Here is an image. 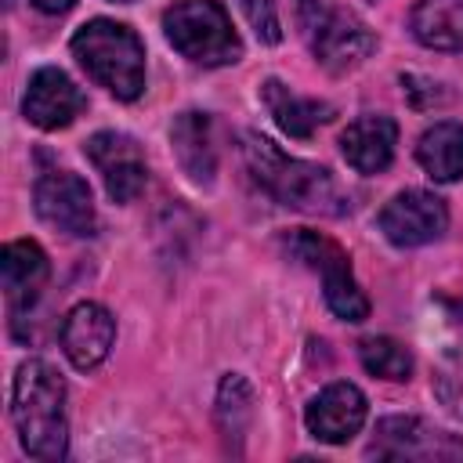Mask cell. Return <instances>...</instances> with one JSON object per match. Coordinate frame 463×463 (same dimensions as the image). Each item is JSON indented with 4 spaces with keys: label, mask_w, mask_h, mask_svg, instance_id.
I'll return each mask as SVG.
<instances>
[{
    "label": "cell",
    "mask_w": 463,
    "mask_h": 463,
    "mask_svg": "<svg viewBox=\"0 0 463 463\" xmlns=\"http://www.w3.org/2000/svg\"><path fill=\"white\" fill-rule=\"evenodd\" d=\"M87 159L105 181V192L112 203H134L148 181V166L141 156V145L130 134L119 130H101L83 145Z\"/></svg>",
    "instance_id": "9"
},
{
    "label": "cell",
    "mask_w": 463,
    "mask_h": 463,
    "mask_svg": "<svg viewBox=\"0 0 463 463\" xmlns=\"http://www.w3.org/2000/svg\"><path fill=\"white\" fill-rule=\"evenodd\" d=\"M33 203H36V213L65 232V235H94L98 228V213H94V199H90V188L80 174L72 170H43L36 177V188H33Z\"/></svg>",
    "instance_id": "8"
},
{
    "label": "cell",
    "mask_w": 463,
    "mask_h": 463,
    "mask_svg": "<svg viewBox=\"0 0 463 463\" xmlns=\"http://www.w3.org/2000/svg\"><path fill=\"white\" fill-rule=\"evenodd\" d=\"M260 101H264L268 116L279 123V130H286L289 137H311L322 123L333 119V105H326L318 98H304L275 76L260 83Z\"/></svg>",
    "instance_id": "16"
},
{
    "label": "cell",
    "mask_w": 463,
    "mask_h": 463,
    "mask_svg": "<svg viewBox=\"0 0 463 463\" xmlns=\"http://www.w3.org/2000/svg\"><path fill=\"white\" fill-rule=\"evenodd\" d=\"M47 271H51L47 253L33 239H14V242L4 246L0 275H4V289H7V300H11L14 311H25L40 297V289L47 282Z\"/></svg>",
    "instance_id": "17"
},
{
    "label": "cell",
    "mask_w": 463,
    "mask_h": 463,
    "mask_svg": "<svg viewBox=\"0 0 463 463\" xmlns=\"http://www.w3.org/2000/svg\"><path fill=\"white\" fill-rule=\"evenodd\" d=\"M87 109V98L83 90L54 65H43L33 72L29 87H25V98H22V112L33 127L40 130H61L69 127L80 112Z\"/></svg>",
    "instance_id": "11"
},
{
    "label": "cell",
    "mask_w": 463,
    "mask_h": 463,
    "mask_svg": "<svg viewBox=\"0 0 463 463\" xmlns=\"http://www.w3.org/2000/svg\"><path fill=\"white\" fill-rule=\"evenodd\" d=\"M398 145V123L380 112H365L340 134V152L358 174H380L391 166Z\"/></svg>",
    "instance_id": "14"
},
{
    "label": "cell",
    "mask_w": 463,
    "mask_h": 463,
    "mask_svg": "<svg viewBox=\"0 0 463 463\" xmlns=\"http://www.w3.org/2000/svg\"><path fill=\"white\" fill-rule=\"evenodd\" d=\"M365 412H369L365 394H362L354 383H329V387H322V391L307 402L304 423H307V430H311L318 441H326V445H344V441H351V438L362 430Z\"/></svg>",
    "instance_id": "12"
},
{
    "label": "cell",
    "mask_w": 463,
    "mask_h": 463,
    "mask_svg": "<svg viewBox=\"0 0 463 463\" xmlns=\"http://www.w3.org/2000/svg\"><path fill=\"white\" fill-rule=\"evenodd\" d=\"M297 25L315 61L329 72H351L376 51L373 29L354 11L326 0H297Z\"/></svg>",
    "instance_id": "4"
},
{
    "label": "cell",
    "mask_w": 463,
    "mask_h": 463,
    "mask_svg": "<svg viewBox=\"0 0 463 463\" xmlns=\"http://www.w3.org/2000/svg\"><path fill=\"white\" fill-rule=\"evenodd\" d=\"M33 4H36L43 14H65V11H69L76 0H33Z\"/></svg>",
    "instance_id": "23"
},
{
    "label": "cell",
    "mask_w": 463,
    "mask_h": 463,
    "mask_svg": "<svg viewBox=\"0 0 463 463\" xmlns=\"http://www.w3.org/2000/svg\"><path fill=\"white\" fill-rule=\"evenodd\" d=\"M242 141H246L242 145L246 170L282 206H293L304 213H322V217H340L351 210L344 188L336 184V177L326 166L286 156L275 141H268L260 134H246Z\"/></svg>",
    "instance_id": "1"
},
{
    "label": "cell",
    "mask_w": 463,
    "mask_h": 463,
    "mask_svg": "<svg viewBox=\"0 0 463 463\" xmlns=\"http://www.w3.org/2000/svg\"><path fill=\"white\" fill-rule=\"evenodd\" d=\"M380 232L387 235V242L409 250V246H423L445 235L449 228V210L438 195L423 192V188H409L398 192L383 210H380Z\"/></svg>",
    "instance_id": "10"
},
{
    "label": "cell",
    "mask_w": 463,
    "mask_h": 463,
    "mask_svg": "<svg viewBox=\"0 0 463 463\" xmlns=\"http://www.w3.org/2000/svg\"><path fill=\"white\" fill-rule=\"evenodd\" d=\"M170 145L181 163V170L195 184H210L217 174V137H213V119L210 112H181L170 127Z\"/></svg>",
    "instance_id": "15"
},
{
    "label": "cell",
    "mask_w": 463,
    "mask_h": 463,
    "mask_svg": "<svg viewBox=\"0 0 463 463\" xmlns=\"http://www.w3.org/2000/svg\"><path fill=\"white\" fill-rule=\"evenodd\" d=\"M416 159L434 181H459L463 177V127L434 123L430 130H423L416 145Z\"/></svg>",
    "instance_id": "19"
},
{
    "label": "cell",
    "mask_w": 463,
    "mask_h": 463,
    "mask_svg": "<svg viewBox=\"0 0 463 463\" xmlns=\"http://www.w3.org/2000/svg\"><path fill=\"white\" fill-rule=\"evenodd\" d=\"M72 58L90 80H98L119 101H134L145 90V43L137 33L112 18H90L72 33Z\"/></svg>",
    "instance_id": "3"
},
{
    "label": "cell",
    "mask_w": 463,
    "mask_h": 463,
    "mask_svg": "<svg viewBox=\"0 0 463 463\" xmlns=\"http://www.w3.org/2000/svg\"><path fill=\"white\" fill-rule=\"evenodd\" d=\"M163 33L195 65H232L242 54L239 33L217 0H177L163 11Z\"/></svg>",
    "instance_id": "5"
},
{
    "label": "cell",
    "mask_w": 463,
    "mask_h": 463,
    "mask_svg": "<svg viewBox=\"0 0 463 463\" xmlns=\"http://www.w3.org/2000/svg\"><path fill=\"white\" fill-rule=\"evenodd\" d=\"M116 4H130V0H116Z\"/></svg>",
    "instance_id": "24"
},
{
    "label": "cell",
    "mask_w": 463,
    "mask_h": 463,
    "mask_svg": "<svg viewBox=\"0 0 463 463\" xmlns=\"http://www.w3.org/2000/svg\"><path fill=\"white\" fill-rule=\"evenodd\" d=\"M116 340V318L101 304H76L61 322V351L76 369H98Z\"/></svg>",
    "instance_id": "13"
},
{
    "label": "cell",
    "mask_w": 463,
    "mask_h": 463,
    "mask_svg": "<svg viewBox=\"0 0 463 463\" xmlns=\"http://www.w3.org/2000/svg\"><path fill=\"white\" fill-rule=\"evenodd\" d=\"M250 420H253V391L239 373H228L217 387V423H221L224 438L239 441L246 434Z\"/></svg>",
    "instance_id": "20"
},
{
    "label": "cell",
    "mask_w": 463,
    "mask_h": 463,
    "mask_svg": "<svg viewBox=\"0 0 463 463\" xmlns=\"http://www.w3.org/2000/svg\"><path fill=\"white\" fill-rule=\"evenodd\" d=\"M376 459H416V463H463V438L420 420V416H387L376 423L365 449Z\"/></svg>",
    "instance_id": "7"
},
{
    "label": "cell",
    "mask_w": 463,
    "mask_h": 463,
    "mask_svg": "<svg viewBox=\"0 0 463 463\" xmlns=\"http://www.w3.org/2000/svg\"><path fill=\"white\" fill-rule=\"evenodd\" d=\"M358 358L365 365V373L380 376V380H409L412 376V354L405 344L391 340V336H369L358 344Z\"/></svg>",
    "instance_id": "21"
},
{
    "label": "cell",
    "mask_w": 463,
    "mask_h": 463,
    "mask_svg": "<svg viewBox=\"0 0 463 463\" xmlns=\"http://www.w3.org/2000/svg\"><path fill=\"white\" fill-rule=\"evenodd\" d=\"M11 420L18 430L22 449L33 459H61L69 449V423H65V380L54 365L29 358L14 373L11 387Z\"/></svg>",
    "instance_id": "2"
},
{
    "label": "cell",
    "mask_w": 463,
    "mask_h": 463,
    "mask_svg": "<svg viewBox=\"0 0 463 463\" xmlns=\"http://www.w3.org/2000/svg\"><path fill=\"white\" fill-rule=\"evenodd\" d=\"M286 250L300 264H307L322 275L326 304L336 318H344V322H365L369 318V300H365V293L358 289V282L351 275V257L333 239H326L318 232H307V228H297V232L286 235Z\"/></svg>",
    "instance_id": "6"
},
{
    "label": "cell",
    "mask_w": 463,
    "mask_h": 463,
    "mask_svg": "<svg viewBox=\"0 0 463 463\" xmlns=\"http://www.w3.org/2000/svg\"><path fill=\"white\" fill-rule=\"evenodd\" d=\"M409 29L430 51H463V0H416Z\"/></svg>",
    "instance_id": "18"
},
{
    "label": "cell",
    "mask_w": 463,
    "mask_h": 463,
    "mask_svg": "<svg viewBox=\"0 0 463 463\" xmlns=\"http://www.w3.org/2000/svg\"><path fill=\"white\" fill-rule=\"evenodd\" d=\"M239 11L246 14L250 29L257 33L260 43H279L282 40V22L275 0H239Z\"/></svg>",
    "instance_id": "22"
}]
</instances>
